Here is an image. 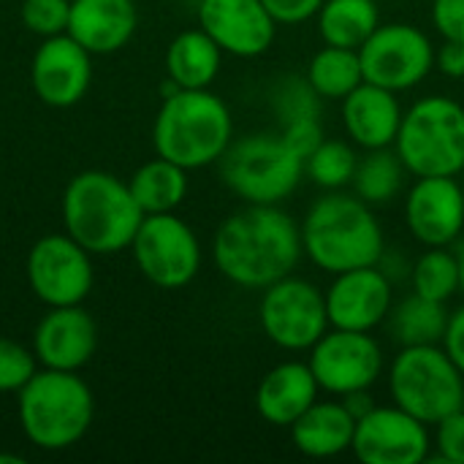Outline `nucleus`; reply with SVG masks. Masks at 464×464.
<instances>
[{
  "mask_svg": "<svg viewBox=\"0 0 464 464\" xmlns=\"http://www.w3.org/2000/svg\"><path fill=\"white\" fill-rule=\"evenodd\" d=\"M304 256L299 220L280 204H245L212 237L218 272L247 291H264L296 272Z\"/></svg>",
  "mask_w": 464,
  "mask_h": 464,
  "instance_id": "obj_1",
  "label": "nucleus"
},
{
  "mask_svg": "<svg viewBox=\"0 0 464 464\" xmlns=\"http://www.w3.org/2000/svg\"><path fill=\"white\" fill-rule=\"evenodd\" d=\"M299 228L307 261L326 275L375 266L386 253V234L375 207L356 193L324 190L304 212Z\"/></svg>",
  "mask_w": 464,
  "mask_h": 464,
  "instance_id": "obj_2",
  "label": "nucleus"
},
{
  "mask_svg": "<svg viewBox=\"0 0 464 464\" xmlns=\"http://www.w3.org/2000/svg\"><path fill=\"white\" fill-rule=\"evenodd\" d=\"M144 220L130 185L109 171H82L63 190V223L92 256H114L130 247Z\"/></svg>",
  "mask_w": 464,
  "mask_h": 464,
  "instance_id": "obj_3",
  "label": "nucleus"
},
{
  "mask_svg": "<svg viewBox=\"0 0 464 464\" xmlns=\"http://www.w3.org/2000/svg\"><path fill=\"white\" fill-rule=\"evenodd\" d=\"M234 141V117L228 103L207 90H174L152 122L155 155L196 171L218 163Z\"/></svg>",
  "mask_w": 464,
  "mask_h": 464,
  "instance_id": "obj_4",
  "label": "nucleus"
},
{
  "mask_svg": "<svg viewBox=\"0 0 464 464\" xmlns=\"http://www.w3.org/2000/svg\"><path fill=\"white\" fill-rule=\"evenodd\" d=\"M19 427L41 451H63L76 446L95 416V400L79 372L41 367L16 392Z\"/></svg>",
  "mask_w": 464,
  "mask_h": 464,
  "instance_id": "obj_5",
  "label": "nucleus"
},
{
  "mask_svg": "<svg viewBox=\"0 0 464 464\" xmlns=\"http://www.w3.org/2000/svg\"><path fill=\"white\" fill-rule=\"evenodd\" d=\"M394 150L411 177H459L464 171V106L449 95H421L405 109Z\"/></svg>",
  "mask_w": 464,
  "mask_h": 464,
  "instance_id": "obj_6",
  "label": "nucleus"
},
{
  "mask_svg": "<svg viewBox=\"0 0 464 464\" xmlns=\"http://www.w3.org/2000/svg\"><path fill=\"white\" fill-rule=\"evenodd\" d=\"M218 166L223 185L245 204H283L304 179V158L269 130L234 139Z\"/></svg>",
  "mask_w": 464,
  "mask_h": 464,
  "instance_id": "obj_7",
  "label": "nucleus"
},
{
  "mask_svg": "<svg viewBox=\"0 0 464 464\" xmlns=\"http://www.w3.org/2000/svg\"><path fill=\"white\" fill-rule=\"evenodd\" d=\"M386 386L394 405L435 427L464 408V375L443 345H408L392 359Z\"/></svg>",
  "mask_w": 464,
  "mask_h": 464,
  "instance_id": "obj_8",
  "label": "nucleus"
},
{
  "mask_svg": "<svg viewBox=\"0 0 464 464\" xmlns=\"http://www.w3.org/2000/svg\"><path fill=\"white\" fill-rule=\"evenodd\" d=\"M258 324L266 340L288 353H307L332 329L324 291L299 275H288L261 291Z\"/></svg>",
  "mask_w": 464,
  "mask_h": 464,
  "instance_id": "obj_9",
  "label": "nucleus"
},
{
  "mask_svg": "<svg viewBox=\"0 0 464 464\" xmlns=\"http://www.w3.org/2000/svg\"><path fill=\"white\" fill-rule=\"evenodd\" d=\"M364 82L392 92H408L427 82L435 71V44L419 24L381 22L378 30L359 46Z\"/></svg>",
  "mask_w": 464,
  "mask_h": 464,
  "instance_id": "obj_10",
  "label": "nucleus"
},
{
  "mask_svg": "<svg viewBox=\"0 0 464 464\" xmlns=\"http://www.w3.org/2000/svg\"><path fill=\"white\" fill-rule=\"evenodd\" d=\"M130 253L141 277L163 291L185 288L201 269V242L177 212L144 215Z\"/></svg>",
  "mask_w": 464,
  "mask_h": 464,
  "instance_id": "obj_11",
  "label": "nucleus"
},
{
  "mask_svg": "<svg viewBox=\"0 0 464 464\" xmlns=\"http://www.w3.org/2000/svg\"><path fill=\"white\" fill-rule=\"evenodd\" d=\"M307 364L329 397L370 392L386 372V356L372 332L329 329L310 351Z\"/></svg>",
  "mask_w": 464,
  "mask_h": 464,
  "instance_id": "obj_12",
  "label": "nucleus"
},
{
  "mask_svg": "<svg viewBox=\"0 0 464 464\" xmlns=\"http://www.w3.org/2000/svg\"><path fill=\"white\" fill-rule=\"evenodd\" d=\"M92 253L68 234H46L27 253V283L46 307L82 304L92 291Z\"/></svg>",
  "mask_w": 464,
  "mask_h": 464,
  "instance_id": "obj_13",
  "label": "nucleus"
},
{
  "mask_svg": "<svg viewBox=\"0 0 464 464\" xmlns=\"http://www.w3.org/2000/svg\"><path fill=\"white\" fill-rule=\"evenodd\" d=\"M353 457L362 464H421L432 454V427L400 405H375L356 421Z\"/></svg>",
  "mask_w": 464,
  "mask_h": 464,
  "instance_id": "obj_14",
  "label": "nucleus"
},
{
  "mask_svg": "<svg viewBox=\"0 0 464 464\" xmlns=\"http://www.w3.org/2000/svg\"><path fill=\"white\" fill-rule=\"evenodd\" d=\"M405 190V226L421 247H454L464 234L459 177H413Z\"/></svg>",
  "mask_w": 464,
  "mask_h": 464,
  "instance_id": "obj_15",
  "label": "nucleus"
},
{
  "mask_svg": "<svg viewBox=\"0 0 464 464\" xmlns=\"http://www.w3.org/2000/svg\"><path fill=\"white\" fill-rule=\"evenodd\" d=\"M324 296L332 329L375 332L394 307V280L378 264L359 266L332 275Z\"/></svg>",
  "mask_w": 464,
  "mask_h": 464,
  "instance_id": "obj_16",
  "label": "nucleus"
},
{
  "mask_svg": "<svg viewBox=\"0 0 464 464\" xmlns=\"http://www.w3.org/2000/svg\"><path fill=\"white\" fill-rule=\"evenodd\" d=\"M198 27L223 54L253 60L277 41V22L261 0H198Z\"/></svg>",
  "mask_w": 464,
  "mask_h": 464,
  "instance_id": "obj_17",
  "label": "nucleus"
},
{
  "mask_svg": "<svg viewBox=\"0 0 464 464\" xmlns=\"http://www.w3.org/2000/svg\"><path fill=\"white\" fill-rule=\"evenodd\" d=\"M92 82V54L68 33L41 38L33 63L30 84L41 103L52 109L76 106Z\"/></svg>",
  "mask_w": 464,
  "mask_h": 464,
  "instance_id": "obj_18",
  "label": "nucleus"
},
{
  "mask_svg": "<svg viewBox=\"0 0 464 464\" xmlns=\"http://www.w3.org/2000/svg\"><path fill=\"white\" fill-rule=\"evenodd\" d=\"M95 348L98 326L82 304L49 307L33 332V353L46 370L79 372L90 364Z\"/></svg>",
  "mask_w": 464,
  "mask_h": 464,
  "instance_id": "obj_19",
  "label": "nucleus"
},
{
  "mask_svg": "<svg viewBox=\"0 0 464 464\" xmlns=\"http://www.w3.org/2000/svg\"><path fill=\"white\" fill-rule=\"evenodd\" d=\"M402 114L405 109L400 103V95L372 82H362L353 92H348L340 101L345 139L364 152L394 147Z\"/></svg>",
  "mask_w": 464,
  "mask_h": 464,
  "instance_id": "obj_20",
  "label": "nucleus"
},
{
  "mask_svg": "<svg viewBox=\"0 0 464 464\" xmlns=\"http://www.w3.org/2000/svg\"><path fill=\"white\" fill-rule=\"evenodd\" d=\"M321 386L307 362H280L272 367L256 389L258 416L280 430H288L307 408L321 400Z\"/></svg>",
  "mask_w": 464,
  "mask_h": 464,
  "instance_id": "obj_21",
  "label": "nucleus"
},
{
  "mask_svg": "<svg viewBox=\"0 0 464 464\" xmlns=\"http://www.w3.org/2000/svg\"><path fill=\"white\" fill-rule=\"evenodd\" d=\"M139 11L133 0H71L68 35L92 57L114 54L133 38Z\"/></svg>",
  "mask_w": 464,
  "mask_h": 464,
  "instance_id": "obj_22",
  "label": "nucleus"
},
{
  "mask_svg": "<svg viewBox=\"0 0 464 464\" xmlns=\"http://www.w3.org/2000/svg\"><path fill=\"white\" fill-rule=\"evenodd\" d=\"M291 443L302 457L332 459L353 446L356 419L340 397L318 400L291 427Z\"/></svg>",
  "mask_w": 464,
  "mask_h": 464,
  "instance_id": "obj_23",
  "label": "nucleus"
},
{
  "mask_svg": "<svg viewBox=\"0 0 464 464\" xmlns=\"http://www.w3.org/2000/svg\"><path fill=\"white\" fill-rule=\"evenodd\" d=\"M223 49L201 30H182L166 49V79L179 90H207L218 79Z\"/></svg>",
  "mask_w": 464,
  "mask_h": 464,
  "instance_id": "obj_24",
  "label": "nucleus"
},
{
  "mask_svg": "<svg viewBox=\"0 0 464 464\" xmlns=\"http://www.w3.org/2000/svg\"><path fill=\"white\" fill-rule=\"evenodd\" d=\"M128 185L144 215L177 212L188 196V169L155 155L133 171Z\"/></svg>",
  "mask_w": 464,
  "mask_h": 464,
  "instance_id": "obj_25",
  "label": "nucleus"
},
{
  "mask_svg": "<svg viewBox=\"0 0 464 464\" xmlns=\"http://www.w3.org/2000/svg\"><path fill=\"white\" fill-rule=\"evenodd\" d=\"M381 22L378 0H324L315 14L321 41L345 49H359Z\"/></svg>",
  "mask_w": 464,
  "mask_h": 464,
  "instance_id": "obj_26",
  "label": "nucleus"
},
{
  "mask_svg": "<svg viewBox=\"0 0 464 464\" xmlns=\"http://www.w3.org/2000/svg\"><path fill=\"white\" fill-rule=\"evenodd\" d=\"M389 332L392 340L400 348L408 345H440L446 326H449V310L443 302L419 296V294H408L405 299H400L389 318Z\"/></svg>",
  "mask_w": 464,
  "mask_h": 464,
  "instance_id": "obj_27",
  "label": "nucleus"
},
{
  "mask_svg": "<svg viewBox=\"0 0 464 464\" xmlns=\"http://www.w3.org/2000/svg\"><path fill=\"white\" fill-rule=\"evenodd\" d=\"M408 177L411 171L405 169L394 147L367 150L364 155H359V166H356L351 188L362 201L378 209V207L392 204L405 190Z\"/></svg>",
  "mask_w": 464,
  "mask_h": 464,
  "instance_id": "obj_28",
  "label": "nucleus"
},
{
  "mask_svg": "<svg viewBox=\"0 0 464 464\" xmlns=\"http://www.w3.org/2000/svg\"><path fill=\"white\" fill-rule=\"evenodd\" d=\"M307 82L324 101H343L364 82L359 49L324 44L307 63Z\"/></svg>",
  "mask_w": 464,
  "mask_h": 464,
  "instance_id": "obj_29",
  "label": "nucleus"
},
{
  "mask_svg": "<svg viewBox=\"0 0 464 464\" xmlns=\"http://www.w3.org/2000/svg\"><path fill=\"white\" fill-rule=\"evenodd\" d=\"M359 152L348 139H324L304 158V177L321 190H345L353 182Z\"/></svg>",
  "mask_w": 464,
  "mask_h": 464,
  "instance_id": "obj_30",
  "label": "nucleus"
},
{
  "mask_svg": "<svg viewBox=\"0 0 464 464\" xmlns=\"http://www.w3.org/2000/svg\"><path fill=\"white\" fill-rule=\"evenodd\" d=\"M411 288L419 296L449 304L459 294V264L451 247H427L411 264Z\"/></svg>",
  "mask_w": 464,
  "mask_h": 464,
  "instance_id": "obj_31",
  "label": "nucleus"
},
{
  "mask_svg": "<svg viewBox=\"0 0 464 464\" xmlns=\"http://www.w3.org/2000/svg\"><path fill=\"white\" fill-rule=\"evenodd\" d=\"M324 98L313 90L307 76H283L272 87V111L280 122V128L302 120H318L321 117Z\"/></svg>",
  "mask_w": 464,
  "mask_h": 464,
  "instance_id": "obj_32",
  "label": "nucleus"
},
{
  "mask_svg": "<svg viewBox=\"0 0 464 464\" xmlns=\"http://www.w3.org/2000/svg\"><path fill=\"white\" fill-rule=\"evenodd\" d=\"M38 359L33 348L0 337V394H16L35 372H38Z\"/></svg>",
  "mask_w": 464,
  "mask_h": 464,
  "instance_id": "obj_33",
  "label": "nucleus"
},
{
  "mask_svg": "<svg viewBox=\"0 0 464 464\" xmlns=\"http://www.w3.org/2000/svg\"><path fill=\"white\" fill-rule=\"evenodd\" d=\"M22 24L38 35L52 38L60 33H68V16H71V0H24L19 8Z\"/></svg>",
  "mask_w": 464,
  "mask_h": 464,
  "instance_id": "obj_34",
  "label": "nucleus"
},
{
  "mask_svg": "<svg viewBox=\"0 0 464 464\" xmlns=\"http://www.w3.org/2000/svg\"><path fill=\"white\" fill-rule=\"evenodd\" d=\"M432 451L427 462L464 464V408L449 413L432 427Z\"/></svg>",
  "mask_w": 464,
  "mask_h": 464,
  "instance_id": "obj_35",
  "label": "nucleus"
},
{
  "mask_svg": "<svg viewBox=\"0 0 464 464\" xmlns=\"http://www.w3.org/2000/svg\"><path fill=\"white\" fill-rule=\"evenodd\" d=\"M430 14L440 38L464 41V0H432Z\"/></svg>",
  "mask_w": 464,
  "mask_h": 464,
  "instance_id": "obj_36",
  "label": "nucleus"
},
{
  "mask_svg": "<svg viewBox=\"0 0 464 464\" xmlns=\"http://www.w3.org/2000/svg\"><path fill=\"white\" fill-rule=\"evenodd\" d=\"M277 24H304L315 19L324 0H261Z\"/></svg>",
  "mask_w": 464,
  "mask_h": 464,
  "instance_id": "obj_37",
  "label": "nucleus"
},
{
  "mask_svg": "<svg viewBox=\"0 0 464 464\" xmlns=\"http://www.w3.org/2000/svg\"><path fill=\"white\" fill-rule=\"evenodd\" d=\"M280 136L288 141L291 150H296L302 158H307L326 136H324V125L321 117L318 120H302V122H291L285 128H280Z\"/></svg>",
  "mask_w": 464,
  "mask_h": 464,
  "instance_id": "obj_38",
  "label": "nucleus"
},
{
  "mask_svg": "<svg viewBox=\"0 0 464 464\" xmlns=\"http://www.w3.org/2000/svg\"><path fill=\"white\" fill-rule=\"evenodd\" d=\"M435 68L446 79H464V41L457 38H443L435 46Z\"/></svg>",
  "mask_w": 464,
  "mask_h": 464,
  "instance_id": "obj_39",
  "label": "nucleus"
},
{
  "mask_svg": "<svg viewBox=\"0 0 464 464\" xmlns=\"http://www.w3.org/2000/svg\"><path fill=\"white\" fill-rule=\"evenodd\" d=\"M440 345L446 348V353L464 375V304H459L454 313H449V326H446Z\"/></svg>",
  "mask_w": 464,
  "mask_h": 464,
  "instance_id": "obj_40",
  "label": "nucleus"
},
{
  "mask_svg": "<svg viewBox=\"0 0 464 464\" xmlns=\"http://www.w3.org/2000/svg\"><path fill=\"white\" fill-rule=\"evenodd\" d=\"M340 400L345 402V408L353 413V419H356V421H359L364 413H370V411L378 405V402L370 397V392H353V394H348V397H340Z\"/></svg>",
  "mask_w": 464,
  "mask_h": 464,
  "instance_id": "obj_41",
  "label": "nucleus"
},
{
  "mask_svg": "<svg viewBox=\"0 0 464 464\" xmlns=\"http://www.w3.org/2000/svg\"><path fill=\"white\" fill-rule=\"evenodd\" d=\"M454 256H457V264H459V294L464 296V234L454 245Z\"/></svg>",
  "mask_w": 464,
  "mask_h": 464,
  "instance_id": "obj_42",
  "label": "nucleus"
},
{
  "mask_svg": "<svg viewBox=\"0 0 464 464\" xmlns=\"http://www.w3.org/2000/svg\"><path fill=\"white\" fill-rule=\"evenodd\" d=\"M8 462V464H22L24 459L22 457H16V454H0V464Z\"/></svg>",
  "mask_w": 464,
  "mask_h": 464,
  "instance_id": "obj_43",
  "label": "nucleus"
},
{
  "mask_svg": "<svg viewBox=\"0 0 464 464\" xmlns=\"http://www.w3.org/2000/svg\"><path fill=\"white\" fill-rule=\"evenodd\" d=\"M462 193H464V182H462Z\"/></svg>",
  "mask_w": 464,
  "mask_h": 464,
  "instance_id": "obj_44",
  "label": "nucleus"
}]
</instances>
